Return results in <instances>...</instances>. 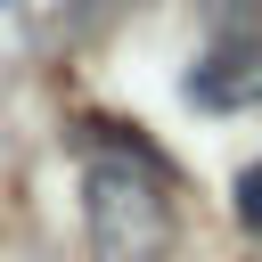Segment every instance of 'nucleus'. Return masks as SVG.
Listing matches in <instances>:
<instances>
[{
    "instance_id": "1",
    "label": "nucleus",
    "mask_w": 262,
    "mask_h": 262,
    "mask_svg": "<svg viewBox=\"0 0 262 262\" xmlns=\"http://www.w3.org/2000/svg\"><path fill=\"white\" fill-rule=\"evenodd\" d=\"M90 164H82V229L98 262H164L172 254V164L131 131V123H82Z\"/></svg>"
},
{
    "instance_id": "2",
    "label": "nucleus",
    "mask_w": 262,
    "mask_h": 262,
    "mask_svg": "<svg viewBox=\"0 0 262 262\" xmlns=\"http://www.w3.org/2000/svg\"><path fill=\"white\" fill-rule=\"evenodd\" d=\"M188 106H254L262 98V0H213L205 8V57L188 66Z\"/></svg>"
},
{
    "instance_id": "3",
    "label": "nucleus",
    "mask_w": 262,
    "mask_h": 262,
    "mask_svg": "<svg viewBox=\"0 0 262 262\" xmlns=\"http://www.w3.org/2000/svg\"><path fill=\"white\" fill-rule=\"evenodd\" d=\"M237 229H246V237H262V164H246V172H237Z\"/></svg>"
},
{
    "instance_id": "4",
    "label": "nucleus",
    "mask_w": 262,
    "mask_h": 262,
    "mask_svg": "<svg viewBox=\"0 0 262 262\" xmlns=\"http://www.w3.org/2000/svg\"><path fill=\"white\" fill-rule=\"evenodd\" d=\"M0 8H16V0H0Z\"/></svg>"
},
{
    "instance_id": "5",
    "label": "nucleus",
    "mask_w": 262,
    "mask_h": 262,
    "mask_svg": "<svg viewBox=\"0 0 262 262\" xmlns=\"http://www.w3.org/2000/svg\"><path fill=\"white\" fill-rule=\"evenodd\" d=\"M82 8H90V0H82Z\"/></svg>"
}]
</instances>
